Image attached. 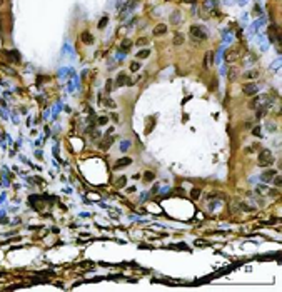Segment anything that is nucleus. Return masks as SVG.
<instances>
[{"instance_id":"1","label":"nucleus","mask_w":282,"mask_h":292,"mask_svg":"<svg viewBox=\"0 0 282 292\" xmlns=\"http://www.w3.org/2000/svg\"><path fill=\"white\" fill-rule=\"evenodd\" d=\"M272 162H274V159H272L270 150H262L261 155H259V162H257V164L261 165V167H265V165H270Z\"/></svg>"},{"instance_id":"2","label":"nucleus","mask_w":282,"mask_h":292,"mask_svg":"<svg viewBox=\"0 0 282 292\" xmlns=\"http://www.w3.org/2000/svg\"><path fill=\"white\" fill-rule=\"evenodd\" d=\"M190 34L194 35L195 38H200V40H207V37H209L205 30H204L202 27H199V25H192V27H190Z\"/></svg>"},{"instance_id":"3","label":"nucleus","mask_w":282,"mask_h":292,"mask_svg":"<svg viewBox=\"0 0 282 292\" xmlns=\"http://www.w3.org/2000/svg\"><path fill=\"white\" fill-rule=\"evenodd\" d=\"M257 85L255 84H244L242 85V92L245 93V95H249V97H252V95H257Z\"/></svg>"},{"instance_id":"4","label":"nucleus","mask_w":282,"mask_h":292,"mask_svg":"<svg viewBox=\"0 0 282 292\" xmlns=\"http://www.w3.org/2000/svg\"><path fill=\"white\" fill-rule=\"evenodd\" d=\"M239 57H240V54H239V49H237V47L227 50V54H225V60H227V62H234V60H237Z\"/></svg>"},{"instance_id":"5","label":"nucleus","mask_w":282,"mask_h":292,"mask_svg":"<svg viewBox=\"0 0 282 292\" xmlns=\"http://www.w3.org/2000/svg\"><path fill=\"white\" fill-rule=\"evenodd\" d=\"M130 164H132V159H130V157H122L119 162H115L114 167H115V169H122V167H127V165H130Z\"/></svg>"},{"instance_id":"6","label":"nucleus","mask_w":282,"mask_h":292,"mask_svg":"<svg viewBox=\"0 0 282 292\" xmlns=\"http://www.w3.org/2000/svg\"><path fill=\"white\" fill-rule=\"evenodd\" d=\"M275 174H277V172H275V170H265V172H264V174H262V175H261L262 182H270V180H272V179H274V175H275Z\"/></svg>"},{"instance_id":"7","label":"nucleus","mask_w":282,"mask_h":292,"mask_svg":"<svg viewBox=\"0 0 282 292\" xmlns=\"http://www.w3.org/2000/svg\"><path fill=\"white\" fill-rule=\"evenodd\" d=\"M165 32H167V25H165V24H159V25H155V29H154V35H155V37L164 35Z\"/></svg>"},{"instance_id":"8","label":"nucleus","mask_w":282,"mask_h":292,"mask_svg":"<svg viewBox=\"0 0 282 292\" xmlns=\"http://www.w3.org/2000/svg\"><path fill=\"white\" fill-rule=\"evenodd\" d=\"M174 45H182L184 43V34H180V32H177L175 35H174Z\"/></svg>"},{"instance_id":"9","label":"nucleus","mask_w":282,"mask_h":292,"mask_svg":"<svg viewBox=\"0 0 282 292\" xmlns=\"http://www.w3.org/2000/svg\"><path fill=\"white\" fill-rule=\"evenodd\" d=\"M80 38H82V42L87 43V45H88V43H92V42H94V37H92L90 34H88V32H84V34L80 35Z\"/></svg>"},{"instance_id":"10","label":"nucleus","mask_w":282,"mask_h":292,"mask_svg":"<svg viewBox=\"0 0 282 292\" xmlns=\"http://www.w3.org/2000/svg\"><path fill=\"white\" fill-rule=\"evenodd\" d=\"M112 144H114V137H110V139L109 140H104V142H102V144H100V149H102V150H107V149H109L110 147V145H112Z\"/></svg>"},{"instance_id":"11","label":"nucleus","mask_w":282,"mask_h":292,"mask_svg":"<svg viewBox=\"0 0 282 292\" xmlns=\"http://www.w3.org/2000/svg\"><path fill=\"white\" fill-rule=\"evenodd\" d=\"M125 80H127L125 74H120V75L117 77V82H115V85H117V87H120V85H125V84H127Z\"/></svg>"},{"instance_id":"12","label":"nucleus","mask_w":282,"mask_h":292,"mask_svg":"<svg viewBox=\"0 0 282 292\" xmlns=\"http://www.w3.org/2000/svg\"><path fill=\"white\" fill-rule=\"evenodd\" d=\"M154 179H155V174L150 172V170H147V172L144 174V180H145V182H150V180H154Z\"/></svg>"},{"instance_id":"13","label":"nucleus","mask_w":282,"mask_h":292,"mask_svg":"<svg viewBox=\"0 0 282 292\" xmlns=\"http://www.w3.org/2000/svg\"><path fill=\"white\" fill-rule=\"evenodd\" d=\"M149 55H150V50H149V49H144V50H140L139 54H137V57H139V59H147Z\"/></svg>"},{"instance_id":"14","label":"nucleus","mask_w":282,"mask_h":292,"mask_svg":"<svg viewBox=\"0 0 282 292\" xmlns=\"http://www.w3.org/2000/svg\"><path fill=\"white\" fill-rule=\"evenodd\" d=\"M257 75H259V72H257V70H250V72H245L244 74V79H255Z\"/></svg>"},{"instance_id":"15","label":"nucleus","mask_w":282,"mask_h":292,"mask_svg":"<svg viewBox=\"0 0 282 292\" xmlns=\"http://www.w3.org/2000/svg\"><path fill=\"white\" fill-rule=\"evenodd\" d=\"M259 102H261V97H255L254 100H250V104H249V109H257V105H259Z\"/></svg>"},{"instance_id":"16","label":"nucleus","mask_w":282,"mask_h":292,"mask_svg":"<svg viewBox=\"0 0 282 292\" xmlns=\"http://www.w3.org/2000/svg\"><path fill=\"white\" fill-rule=\"evenodd\" d=\"M107 24H109V17H104L100 22H99V29H104V27H105Z\"/></svg>"},{"instance_id":"17","label":"nucleus","mask_w":282,"mask_h":292,"mask_svg":"<svg viewBox=\"0 0 282 292\" xmlns=\"http://www.w3.org/2000/svg\"><path fill=\"white\" fill-rule=\"evenodd\" d=\"M281 184H282V179L279 177L277 174H275V175H274V185H275V187H281Z\"/></svg>"},{"instance_id":"18","label":"nucleus","mask_w":282,"mask_h":292,"mask_svg":"<svg viewBox=\"0 0 282 292\" xmlns=\"http://www.w3.org/2000/svg\"><path fill=\"white\" fill-rule=\"evenodd\" d=\"M117 187L119 189H122V187H125V177H120L117 180Z\"/></svg>"},{"instance_id":"19","label":"nucleus","mask_w":282,"mask_h":292,"mask_svg":"<svg viewBox=\"0 0 282 292\" xmlns=\"http://www.w3.org/2000/svg\"><path fill=\"white\" fill-rule=\"evenodd\" d=\"M139 67H140V65L137 64V62H132V64H130V70H132V72H137V70H139Z\"/></svg>"},{"instance_id":"20","label":"nucleus","mask_w":282,"mask_h":292,"mask_svg":"<svg viewBox=\"0 0 282 292\" xmlns=\"http://www.w3.org/2000/svg\"><path fill=\"white\" fill-rule=\"evenodd\" d=\"M190 195H192V199H197L199 195H200V189H194V190H192V194H190Z\"/></svg>"},{"instance_id":"21","label":"nucleus","mask_w":282,"mask_h":292,"mask_svg":"<svg viewBox=\"0 0 282 292\" xmlns=\"http://www.w3.org/2000/svg\"><path fill=\"white\" fill-rule=\"evenodd\" d=\"M145 43H149V38H139V40H137V45H145Z\"/></svg>"},{"instance_id":"22","label":"nucleus","mask_w":282,"mask_h":292,"mask_svg":"<svg viewBox=\"0 0 282 292\" xmlns=\"http://www.w3.org/2000/svg\"><path fill=\"white\" fill-rule=\"evenodd\" d=\"M107 120H109L107 117H100V119H99V125H105Z\"/></svg>"},{"instance_id":"23","label":"nucleus","mask_w":282,"mask_h":292,"mask_svg":"<svg viewBox=\"0 0 282 292\" xmlns=\"http://www.w3.org/2000/svg\"><path fill=\"white\" fill-rule=\"evenodd\" d=\"M129 47H130V42H129V40H125V42L122 43V49H129Z\"/></svg>"},{"instance_id":"24","label":"nucleus","mask_w":282,"mask_h":292,"mask_svg":"<svg viewBox=\"0 0 282 292\" xmlns=\"http://www.w3.org/2000/svg\"><path fill=\"white\" fill-rule=\"evenodd\" d=\"M170 20L177 24V22H179V15H177V13H175V15H172V17H170Z\"/></svg>"},{"instance_id":"25","label":"nucleus","mask_w":282,"mask_h":292,"mask_svg":"<svg viewBox=\"0 0 282 292\" xmlns=\"http://www.w3.org/2000/svg\"><path fill=\"white\" fill-rule=\"evenodd\" d=\"M120 149H122V150H127V149H129V142H124L122 147H120Z\"/></svg>"},{"instance_id":"26","label":"nucleus","mask_w":282,"mask_h":292,"mask_svg":"<svg viewBox=\"0 0 282 292\" xmlns=\"http://www.w3.org/2000/svg\"><path fill=\"white\" fill-rule=\"evenodd\" d=\"M259 132H261V129H259V127H255V129H254V135H261Z\"/></svg>"},{"instance_id":"27","label":"nucleus","mask_w":282,"mask_h":292,"mask_svg":"<svg viewBox=\"0 0 282 292\" xmlns=\"http://www.w3.org/2000/svg\"><path fill=\"white\" fill-rule=\"evenodd\" d=\"M2 4H4V0H0V5H2Z\"/></svg>"}]
</instances>
